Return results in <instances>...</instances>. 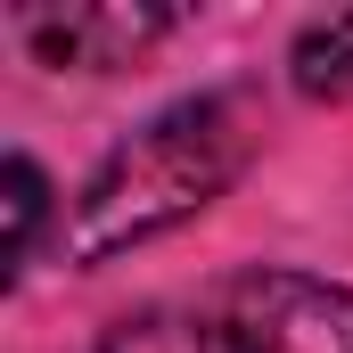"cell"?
I'll use <instances>...</instances> for the list:
<instances>
[{
    "instance_id": "obj_1",
    "label": "cell",
    "mask_w": 353,
    "mask_h": 353,
    "mask_svg": "<svg viewBox=\"0 0 353 353\" xmlns=\"http://www.w3.org/2000/svg\"><path fill=\"white\" fill-rule=\"evenodd\" d=\"M239 165H247V132H239V115L222 99H181V107H165L157 123H140L83 181L74 230H66L74 263H107V255H123V247H140V239L189 222L205 197L230 189Z\"/></svg>"
},
{
    "instance_id": "obj_2",
    "label": "cell",
    "mask_w": 353,
    "mask_h": 353,
    "mask_svg": "<svg viewBox=\"0 0 353 353\" xmlns=\"http://www.w3.org/2000/svg\"><path fill=\"white\" fill-rule=\"evenodd\" d=\"M99 353H353V288L312 271H230L123 312Z\"/></svg>"
},
{
    "instance_id": "obj_3",
    "label": "cell",
    "mask_w": 353,
    "mask_h": 353,
    "mask_svg": "<svg viewBox=\"0 0 353 353\" xmlns=\"http://www.w3.org/2000/svg\"><path fill=\"white\" fill-rule=\"evenodd\" d=\"M173 17L165 8H25L17 33L50 58V66H132V50H148Z\"/></svg>"
},
{
    "instance_id": "obj_4",
    "label": "cell",
    "mask_w": 353,
    "mask_h": 353,
    "mask_svg": "<svg viewBox=\"0 0 353 353\" xmlns=\"http://www.w3.org/2000/svg\"><path fill=\"white\" fill-rule=\"evenodd\" d=\"M296 83L312 99H353V17H329L296 41Z\"/></svg>"
},
{
    "instance_id": "obj_5",
    "label": "cell",
    "mask_w": 353,
    "mask_h": 353,
    "mask_svg": "<svg viewBox=\"0 0 353 353\" xmlns=\"http://www.w3.org/2000/svg\"><path fill=\"white\" fill-rule=\"evenodd\" d=\"M41 214H50V181H41V165H33V157H8V271L33 263Z\"/></svg>"
}]
</instances>
